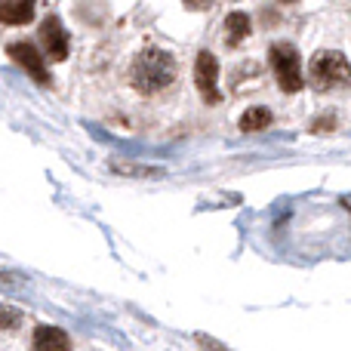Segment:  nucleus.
Wrapping results in <instances>:
<instances>
[{"label":"nucleus","instance_id":"obj_9","mask_svg":"<svg viewBox=\"0 0 351 351\" xmlns=\"http://www.w3.org/2000/svg\"><path fill=\"white\" fill-rule=\"evenodd\" d=\"M250 31H253V22H250L247 12H228V16H225V34H228V47H237L241 40H247Z\"/></svg>","mask_w":351,"mask_h":351},{"label":"nucleus","instance_id":"obj_4","mask_svg":"<svg viewBox=\"0 0 351 351\" xmlns=\"http://www.w3.org/2000/svg\"><path fill=\"white\" fill-rule=\"evenodd\" d=\"M194 84H197V93L204 96V102H219V59L210 49H200L197 59H194Z\"/></svg>","mask_w":351,"mask_h":351},{"label":"nucleus","instance_id":"obj_2","mask_svg":"<svg viewBox=\"0 0 351 351\" xmlns=\"http://www.w3.org/2000/svg\"><path fill=\"white\" fill-rule=\"evenodd\" d=\"M308 80L317 93L351 84V62L339 49H317L308 62Z\"/></svg>","mask_w":351,"mask_h":351},{"label":"nucleus","instance_id":"obj_3","mask_svg":"<svg viewBox=\"0 0 351 351\" xmlns=\"http://www.w3.org/2000/svg\"><path fill=\"white\" fill-rule=\"evenodd\" d=\"M268 62L278 77V86L284 93H299L302 90V62H299V49L287 40H278L268 49Z\"/></svg>","mask_w":351,"mask_h":351},{"label":"nucleus","instance_id":"obj_10","mask_svg":"<svg viewBox=\"0 0 351 351\" xmlns=\"http://www.w3.org/2000/svg\"><path fill=\"white\" fill-rule=\"evenodd\" d=\"M268 123H271V111L262 108V105H256V108H247L241 117V130L243 133H259V130H265Z\"/></svg>","mask_w":351,"mask_h":351},{"label":"nucleus","instance_id":"obj_8","mask_svg":"<svg viewBox=\"0 0 351 351\" xmlns=\"http://www.w3.org/2000/svg\"><path fill=\"white\" fill-rule=\"evenodd\" d=\"M37 0H3V25H28L34 19Z\"/></svg>","mask_w":351,"mask_h":351},{"label":"nucleus","instance_id":"obj_12","mask_svg":"<svg viewBox=\"0 0 351 351\" xmlns=\"http://www.w3.org/2000/svg\"><path fill=\"white\" fill-rule=\"evenodd\" d=\"M278 3H287V6H290V3H299V0H278Z\"/></svg>","mask_w":351,"mask_h":351},{"label":"nucleus","instance_id":"obj_5","mask_svg":"<svg viewBox=\"0 0 351 351\" xmlns=\"http://www.w3.org/2000/svg\"><path fill=\"white\" fill-rule=\"evenodd\" d=\"M6 53L16 59L19 68H25V71L31 74V77L37 80L40 86H49V74H47V62H43V53L34 47L31 40H16L6 47Z\"/></svg>","mask_w":351,"mask_h":351},{"label":"nucleus","instance_id":"obj_7","mask_svg":"<svg viewBox=\"0 0 351 351\" xmlns=\"http://www.w3.org/2000/svg\"><path fill=\"white\" fill-rule=\"evenodd\" d=\"M31 348L34 351H71V339H68L65 330L40 324L34 330V336H31Z\"/></svg>","mask_w":351,"mask_h":351},{"label":"nucleus","instance_id":"obj_6","mask_svg":"<svg viewBox=\"0 0 351 351\" xmlns=\"http://www.w3.org/2000/svg\"><path fill=\"white\" fill-rule=\"evenodd\" d=\"M40 43H43V56L49 62H65L68 59V34L62 28L59 16H47L40 22Z\"/></svg>","mask_w":351,"mask_h":351},{"label":"nucleus","instance_id":"obj_1","mask_svg":"<svg viewBox=\"0 0 351 351\" xmlns=\"http://www.w3.org/2000/svg\"><path fill=\"white\" fill-rule=\"evenodd\" d=\"M176 74H179L176 56L160 47H148V49H142L133 59V65H130V84H133L142 96H158V93H164L167 86L176 84Z\"/></svg>","mask_w":351,"mask_h":351},{"label":"nucleus","instance_id":"obj_11","mask_svg":"<svg viewBox=\"0 0 351 351\" xmlns=\"http://www.w3.org/2000/svg\"><path fill=\"white\" fill-rule=\"evenodd\" d=\"M185 3V10H194V12H200V10H206V6L213 3V0H182Z\"/></svg>","mask_w":351,"mask_h":351}]
</instances>
